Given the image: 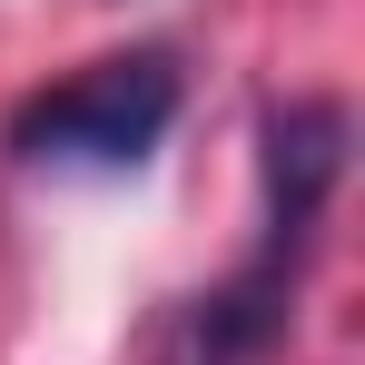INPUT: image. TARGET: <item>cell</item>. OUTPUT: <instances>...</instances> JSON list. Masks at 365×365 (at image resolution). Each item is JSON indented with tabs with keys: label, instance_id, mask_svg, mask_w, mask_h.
I'll list each match as a JSON object with an SVG mask.
<instances>
[{
	"label": "cell",
	"instance_id": "6da1fadb",
	"mask_svg": "<svg viewBox=\"0 0 365 365\" xmlns=\"http://www.w3.org/2000/svg\"><path fill=\"white\" fill-rule=\"evenodd\" d=\"M346 109L336 99H277L257 119V178H267V217H257V247L237 257V277H217L207 297H187L148 365H267L297 326V287L306 257H316V217L346 178Z\"/></svg>",
	"mask_w": 365,
	"mask_h": 365
},
{
	"label": "cell",
	"instance_id": "7a4b0ae2",
	"mask_svg": "<svg viewBox=\"0 0 365 365\" xmlns=\"http://www.w3.org/2000/svg\"><path fill=\"white\" fill-rule=\"evenodd\" d=\"M168 119H178V60L128 50V60H99L79 79H60V89H40V99H20L10 109V158L20 168H99V178H119L168 138Z\"/></svg>",
	"mask_w": 365,
	"mask_h": 365
}]
</instances>
